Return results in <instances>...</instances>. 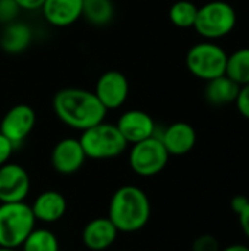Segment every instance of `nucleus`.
<instances>
[{
    "mask_svg": "<svg viewBox=\"0 0 249 251\" xmlns=\"http://www.w3.org/2000/svg\"><path fill=\"white\" fill-rule=\"evenodd\" d=\"M21 7L15 0H0V24H10L16 21Z\"/></svg>",
    "mask_w": 249,
    "mask_h": 251,
    "instance_id": "obj_23",
    "label": "nucleus"
},
{
    "mask_svg": "<svg viewBox=\"0 0 249 251\" xmlns=\"http://www.w3.org/2000/svg\"><path fill=\"white\" fill-rule=\"evenodd\" d=\"M170 154L167 153L160 137H150L139 143L132 144L129 153L131 169L144 178L154 176L160 174L169 163Z\"/></svg>",
    "mask_w": 249,
    "mask_h": 251,
    "instance_id": "obj_7",
    "label": "nucleus"
},
{
    "mask_svg": "<svg viewBox=\"0 0 249 251\" xmlns=\"http://www.w3.org/2000/svg\"><path fill=\"white\" fill-rule=\"evenodd\" d=\"M87 160L79 138H63L51 151V166L60 175H72L78 172Z\"/></svg>",
    "mask_w": 249,
    "mask_h": 251,
    "instance_id": "obj_11",
    "label": "nucleus"
},
{
    "mask_svg": "<svg viewBox=\"0 0 249 251\" xmlns=\"http://www.w3.org/2000/svg\"><path fill=\"white\" fill-rule=\"evenodd\" d=\"M220 251H249V247L244 246V244H233V246H229L226 249H222Z\"/></svg>",
    "mask_w": 249,
    "mask_h": 251,
    "instance_id": "obj_30",
    "label": "nucleus"
},
{
    "mask_svg": "<svg viewBox=\"0 0 249 251\" xmlns=\"http://www.w3.org/2000/svg\"><path fill=\"white\" fill-rule=\"evenodd\" d=\"M235 104H236V109L238 112L249 121V84L247 85H242L239 93H238V97L235 100Z\"/></svg>",
    "mask_w": 249,
    "mask_h": 251,
    "instance_id": "obj_25",
    "label": "nucleus"
},
{
    "mask_svg": "<svg viewBox=\"0 0 249 251\" xmlns=\"http://www.w3.org/2000/svg\"><path fill=\"white\" fill-rule=\"evenodd\" d=\"M160 140L170 156H183L195 147L197 132L186 122H175L164 129Z\"/></svg>",
    "mask_w": 249,
    "mask_h": 251,
    "instance_id": "obj_14",
    "label": "nucleus"
},
{
    "mask_svg": "<svg viewBox=\"0 0 249 251\" xmlns=\"http://www.w3.org/2000/svg\"><path fill=\"white\" fill-rule=\"evenodd\" d=\"M31 40H32L31 28L23 22L13 21L4 25L0 35V46L6 53L18 54L28 49Z\"/></svg>",
    "mask_w": 249,
    "mask_h": 251,
    "instance_id": "obj_17",
    "label": "nucleus"
},
{
    "mask_svg": "<svg viewBox=\"0 0 249 251\" xmlns=\"http://www.w3.org/2000/svg\"><path fill=\"white\" fill-rule=\"evenodd\" d=\"M37 122L35 110L28 104L10 107L0 122V132L16 147L26 140Z\"/></svg>",
    "mask_w": 249,
    "mask_h": 251,
    "instance_id": "obj_8",
    "label": "nucleus"
},
{
    "mask_svg": "<svg viewBox=\"0 0 249 251\" xmlns=\"http://www.w3.org/2000/svg\"><path fill=\"white\" fill-rule=\"evenodd\" d=\"M119 231L106 216L94 218L82 229V243L91 251H104L110 249L117 240Z\"/></svg>",
    "mask_w": 249,
    "mask_h": 251,
    "instance_id": "obj_13",
    "label": "nucleus"
},
{
    "mask_svg": "<svg viewBox=\"0 0 249 251\" xmlns=\"http://www.w3.org/2000/svg\"><path fill=\"white\" fill-rule=\"evenodd\" d=\"M241 85H238L233 79H230L226 74L217 78L207 81L204 96L205 100L213 106H225L229 103H235Z\"/></svg>",
    "mask_w": 249,
    "mask_h": 251,
    "instance_id": "obj_18",
    "label": "nucleus"
},
{
    "mask_svg": "<svg viewBox=\"0 0 249 251\" xmlns=\"http://www.w3.org/2000/svg\"><path fill=\"white\" fill-rule=\"evenodd\" d=\"M151 203L147 193L136 185H123L114 191L109 204L107 218L119 232L141 231L150 221Z\"/></svg>",
    "mask_w": 249,
    "mask_h": 251,
    "instance_id": "obj_2",
    "label": "nucleus"
},
{
    "mask_svg": "<svg viewBox=\"0 0 249 251\" xmlns=\"http://www.w3.org/2000/svg\"><path fill=\"white\" fill-rule=\"evenodd\" d=\"M238 218H239V225L242 228V232L245 234V237L249 240V204L242 213L238 215Z\"/></svg>",
    "mask_w": 249,
    "mask_h": 251,
    "instance_id": "obj_29",
    "label": "nucleus"
},
{
    "mask_svg": "<svg viewBox=\"0 0 249 251\" xmlns=\"http://www.w3.org/2000/svg\"><path fill=\"white\" fill-rule=\"evenodd\" d=\"M21 247L22 251H60L57 237L44 228H34Z\"/></svg>",
    "mask_w": 249,
    "mask_h": 251,
    "instance_id": "obj_21",
    "label": "nucleus"
},
{
    "mask_svg": "<svg viewBox=\"0 0 249 251\" xmlns=\"http://www.w3.org/2000/svg\"><path fill=\"white\" fill-rule=\"evenodd\" d=\"M248 204H249V199L248 197H245V196H242V194L235 196V197L232 199V201H230V207H232V210H233L236 215L242 213V212L247 209V206H248Z\"/></svg>",
    "mask_w": 249,
    "mask_h": 251,
    "instance_id": "obj_27",
    "label": "nucleus"
},
{
    "mask_svg": "<svg viewBox=\"0 0 249 251\" xmlns=\"http://www.w3.org/2000/svg\"><path fill=\"white\" fill-rule=\"evenodd\" d=\"M41 12L53 26H70L82 16V0H45Z\"/></svg>",
    "mask_w": 249,
    "mask_h": 251,
    "instance_id": "obj_15",
    "label": "nucleus"
},
{
    "mask_svg": "<svg viewBox=\"0 0 249 251\" xmlns=\"http://www.w3.org/2000/svg\"><path fill=\"white\" fill-rule=\"evenodd\" d=\"M220 243L213 235H201L192 243V251H220Z\"/></svg>",
    "mask_w": 249,
    "mask_h": 251,
    "instance_id": "obj_24",
    "label": "nucleus"
},
{
    "mask_svg": "<svg viewBox=\"0 0 249 251\" xmlns=\"http://www.w3.org/2000/svg\"><path fill=\"white\" fill-rule=\"evenodd\" d=\"M79 143L84 149L87 159L106 160L120 156L128 143L114 124H106L104 121L82 131Z\"/></svg>",
    "mask_w": 249,
    "mask_h": 251,
    "instance_id": "obj_4",
    "label": "nucleus"
},
{
    "mask_svg": "<svg viewBox=\"0 0 249 251\" xmlns=\"http://www.w3.org/2000/svg\"><path fill=\"white\" fill-rule=\"evenodd\" d=\"M16 4L21 7V9H25V10H37V9H41L44 1L45 0H15Z\"/></svg>",
    "mask_w": 249,
    "mask_h": 251,
    "instance_id": "obj_28",
    "label": "nucleus"
},
{
    "mask_svg": "<svg viewBox=\"0 0 249 251\" xmlns=\"http://www.w3.org/2000/svg\"><path fill=\"white\" fill-rule=\"evenodd\" d=\"M53 110L66 126L85 131L104 121L107 110L94 91L82 88H62L54 94Z\"/></svg>",
    "mask_w": 249,
    "mask_h": 251,
    "instance_id": "obj_1",
    "label": "nucleus"
},
{
    "mask_svg": "<svg viewBox=\"0 0 249 251\" xmlns=\"http://www.w3.org/2000/svg\"><path fill=\"white\" fill-rule=\"evenodd\" d=\"M116 126L128 144L139 143L156 134L154 119L147 112L139 109H132L122 113Z\"/></svg>",
    "mask_w": 249,
    "mask_h": 251,
    "instance_id": "obj_12",
    "label": "nucleus"
},
{
    "mask_svg": "<svg viewBox=\"0 0 249 251\" xmlns=\"http://www.w3.org/2000/svg\"><path fill=\"white\" fill-rule=\"evenodd\" d=\"M35 224L32 209L25 201L0 203V247H21Z\"/></svg>",
    "mask_w": 249,
    "mask_h": 251,
    "instance_id": "obj_3",
    "label": "nucleus"
},
{
    "mask_svg": "<svg viewBox=\"0 0 249 251\" xmlns=\"http://www.w3.org/2000/svg\"><path fill=\"white\" fill-rule=\"evenodd\" d=\"M236 26V12L225 0H211L198 7L195 31L205 40L214 41L229 35Z\"/></svg>",
    "mask_w": 249,
    "mask_h": 251,
    "instance_id": "obj_5",
    "label": "nucleus"
},
{
    "mask_svg": "<svg viewBox=\"0 0 249 251\" xmlns=\"http://www.w3.org/2000/svg\"><path fill=\"white\" fill-rule=\"evenodd\" d=\"M0 251H18L16 249H7V247H0Z\"/></svg>",
    "mask_w": 249,
    "mask_h": 251,
    "instance_id": "obj_31",
    "label": "nucleus"
},
{
    "mask_svg": "<svg viewBox=\"0 0 249 251\" xmlns=\"http://www.w3.org/2000/svg\"><path fill=\"white\" fill-rule=\"evenodd\" d=\"M66 199L60 191L47 190L40 193L31 204L32 213L37 221L44 224H54L66 213Z\"/></svg>",
    "mask_w": 249,
    "mask_h": 251,
    "instance_id": "obj_16",
    "label": "nucleus"
},
{
    "mask_svg": "<svg viewBox=\"0 0 249 251\" xmlns=\"http://www.w3.org/2000/svg\"><path fill=\"white\" fill-rule=\"evenodd\" d=\"M225 74L241 87L249 84V47H242L227 56Z\"/></svg>",
    "mask_w": 249,
    "mask_h": 251,
    "instance_id": "obj_20",
    "label": "nucleus"
},
{
    "mask_svg": "<svg viewBox=\"0 0 249 251\" xmlns=\"http://www.w3.org/2000/svg\"><path fill=\"white\" fill-rule=\"evenodd\" d=\"M198 13V6L189 0H179L172 4L169 10L170 22L178 28H194Z\"/></svg>",
    "mask_w": 249,
    "mask_h": 251,
    "instance_id": "obj_22",
    "label": "nucleus"
},
{
    "mask_svg": "<svg viewBox=\"0 0 249 251\" xmlns=\"http://www.w3.org/2000/svg\"><path fill=\"white\" fill-rule=\"evenodd\" d=\"M227 53L214 41H201L194 44L186 53V68L188 71L205 82L225 75Z\"/></svg>",
    "mask_w": 249,
    "mask_h": 251,
    "instance_id": "obj_6",
    "label": "nucleus"
},
{
    "mask_svg": "<svg viewBox=\"0 0 249 251\" xmlns=\"http://www.w3.org/2000/svg\"><path fill=\"white\" fill-rule=\"evenodd\" d=\"M29 190L31 179L23 166L12 162L0 166V203L25 201Z\"/></svg>",
    "mask_w": 249,
    "mask_h": 251,
    "instance_id": "obj_9",
    "label": "nucleus"
},
{
    "mask_svg": "<svg viewBox=\"0 0 249 251\" xmlns=\"http://www.w3.org/2000/svg\"><path fill=\"white\" fill-rule=\"evenodd\" d=\"M114 6L112 0H82V16L95 26H103L112 22Z\"/></svg>",
    "mask_w": 249,
    "mask_h": 251,
    "instance_id": "obj_19",
    "label": "nucleus"
},
{
    "mask_svg": "<svg viewBox=\"0 0 249 251\" xmlns=\"http://www.w3.org/2000/svg\"><path fill=\"white\" fill-rule=\"evenodd\" d=\"M94 94L106 110L119 109L129 96L128 78L119 71H106L98 78Z\"/></svg>",
    "mask_w": 249,
    "mask_h": 251,
    "instance_id": "obj_10",
    "label": "nucleus"
},
{
    "mask_svg": "<svg viewBox=\"0 0 249 251\" xmlns=\"http://www.w3.org/2000/svg\"><path fill=\"white\" fill-rule=\"evenodd\" d=\"M13 150H15V146L0 132V166L9 162Z\"/></svg>",
    "mask_w": 249,
    "mask_h": 251,
    "instance_id": "obj_26",
    "label": "nucleus"
}]
</instances>
